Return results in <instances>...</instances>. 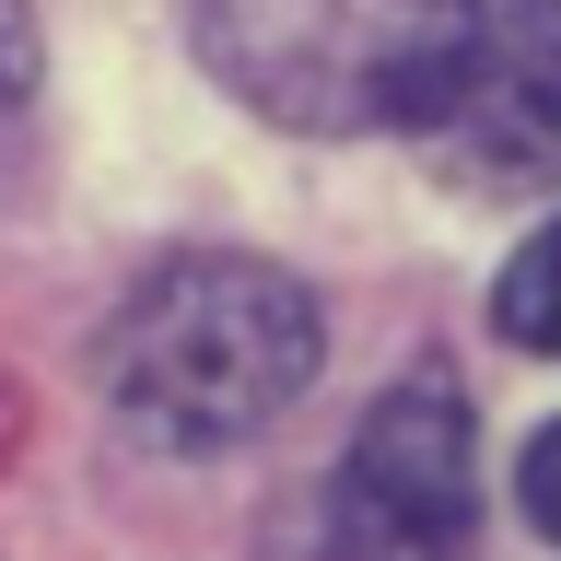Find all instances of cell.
<instances>
[{
  "label": "cell",
  "instance_id": "cell-2",
  "mask_svg": "<svg viewBox=\"0 0 561 561\" xmlns=\"http://www.w3.org/2000/svg\"><path fill=\"white\" fill-rule=\"evenodd\" d=\"M386 129L480 199L561 187V0H433Z\"/></svg>",
  "mask_w": 561,
  "mask_h": 561
},
{
  "label": "cell",
  "instance_id": "cell-3",
  "mask_svg": "<svg viewBox=\"0 0 561 561\" xmlns=\"http://www.w3.org/2000/svg\"><path fill=\"white\" fill-rule=\"evenodd\" d=\"M270 561H480V433L456 375H398L363 410L340 480L293 526H270Z\"/></svg>",
  "mask_w": 561,
  "mask_h": 561
},
{
  "label": "cell",
  "instance_id": "cell-5",
  "mask_svg": "<svg viewBox=\"0 0 561 561\" xmlns=\"http://www.w3.org/2000/svg\"><path fill=\"white\" fill-rule=\"evenodd\" d=\"M491 316H503V340H526V351H561V222L515 245V270H503Z\"/></svg>",
  "mask_w": 561,
  "mask_h": 561
},
{
  "label": "cell",
  "instance_id": "cell-1",
  "mask_svg": "<svg viewBox=\"0 0 561 561\" xmlns=\"http://www.w3.org/2000/svg\"><path fill=\"white\" fill-rule=\"evenodd\" d=\"M316 351H328V328H316V293L293 270H270V257H164L105 316L94 386L129 433L210 456V445L270 433L305 398Z\"/></svg>",
  "mask_w": 561,
  "mask_h": 561
},
{
  "label": "cell",
  "instance_id": "cell-7",
  "mask_svg": "<svg viewBox=\"0 0 561 561\" xmlns=\"http://www.w3.org/2000/svg\"><path fill=\"white\" fill-rule=\"evenodd\" d=\"M515 503H526V526H538V538L561 550V421H550V433H538V445L515 456Z\"/></svg>",
  "mask_w": 561,
  "mask_h": 561
},
{
  "label": "cell",
  "instance_id": "cell-4",
  "mask_svg": "<svg viewBox=\"0 0 561 561\" xmlns=\"http://www.w3.org/2000/svg\"><path fill=\"white\" fill-rule=\"evenodd\" d=\"M433 0H187L199 59L280 129H386Z\"/></svg>",
  "mask_w": 561,
  "mask_h": 561
},
{
  "label": "cell",
  "instance_id": "cell-6",
  "mask_svg": "<svg viewBox=\"0 0 561 561\" xmlns=\"http://www.w3.org/2000/svg\"><path fill=\"white\" fill-rule=\"evenodd\" d=\"M35 70H47V59H35V12L0 0V140H12V117L35 105Z\"/></svg>",
  "mask_w": 561,
  "mask_h": 561
}]
</instances>
